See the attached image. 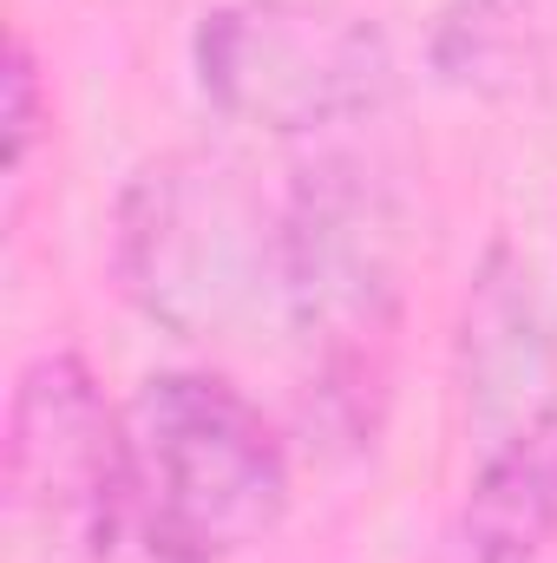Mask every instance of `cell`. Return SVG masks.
Instances as JSON below:
<instances>
[{
    "label": "cell",
    "mask_w": 557,
    "mask_h": 563,
    "mask_svg": "<svg viewBox=\"0 0 557 563\" xmlns=\"http://www.w3.org/2000/svg\"><path fill=\"white\" fill-rule=\"evenodd\" d=\"M276 243L282 217L263 210L230 157L171 151L119 197L112 269L157 328L210 341L276 288Z\"/></svg>",
    "instance_id": "3"
},
{
    "label": "cell",
    "mask_w": 557,
    "mask_h": 563,
    "mask_svg": "<svg viewBox=\"0 0 557 563\" xmlns=\"http://www.w3.org/2000/svg\"><path fill=\"white\" fill-rule=\"evenodd\" d=\"M459 394H466V439L485 445L512 426L557 413V321L512 243H492L459 321Z\"/></svg>",
    "instance_id": "6"
},
{
    "label": "cell",
    "mask_w": 557,
    "mask_h": 563,
    "mask_svg": "<svg viewBox=\"0 0 557 563\" xmlns=\"http://www.w3.org/2000/svg\"><path fill=\"white\" fill-rule=\"evenodd\" d=\"M40 125H46V106H40V66H33V53H26V40H13V53H7V170H13V177L26 170Z\"/></svg>",
    "instance_id": "8"
},
{
    "label": "cell",
    "mask_w": 557,
    "mask_h": 563,
    "mask_svg": "<svg viewBox=\"0 0 557 563\" xmlns=\"http://www.w3.org/2000/svg\"><path fill=\"white\" fill-rule=\"evenodd\" d=\"M276 295L308 361L315 413L341 439H368L387 407L407 301L401 197L361 157H321L282 203Z\"/></svg>",
    "instance_id": "1"
},
{
    "label": "cell",
    "mask_w": 557,
    "mask_h": 563,
    "mask_svg": "<svg viewBox=\"0 0 557 563\" xmlns=\"http://www.w3.org/2000/svg\"><path fill=\"white\" fill-rule=\"evenodd\" d=\"M132 531L157 563H230L276 538L288 452L217 374H151L119 407Z\"/></svg>",
    "instance_id": "2"
},
{
    "label": "cell",
    "mask_w": 557,
    "mask_h": 563,
    "mask_svg": "<svg viewBox=\"0 0 557 563\" xmlns=\"http://www.w3.org/2000/svg\"><path fill=\"white\" fill-rule=\"evenodd\" d=\"M7 525L13 563H112L132 525L119 413L79 354H40L7 407Z\"/></svg>",
    "instance_id": "5"
},
{
    "label": "cell",
    "mask_w": 557,
    "mask_h": 563,
    "mask_svg": "<svg viewBox=\"0 0 557 563\" xmlns=\"http://www.w3.org/2000/svg\"><path fill=\"white\" fill-rule=\"evenodd\" d=\"M190 66L223 119L276 139L354 125L394 99L387 33L335 0H223L197 20Z\"/></svg>",
    "instance_id": "4"
},
{
    "label": "cell",
    "mask_w": 557,
    "mask_h": 563,
    "mask_svg": "<svg viewBox=\"0 0 557 563\" xmlns=\"http://www.w3.org/2000/svg\"><path fill=\"white\" fill-rule=\"evenodd\" d=\"M557 544V413L472 445L459 505L466 563H538Z\"/></svg>",
    "instance_id": "7"
}]
</instances>
